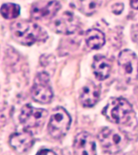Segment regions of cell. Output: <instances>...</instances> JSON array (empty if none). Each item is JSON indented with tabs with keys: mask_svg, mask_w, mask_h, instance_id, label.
<instances>
[{
	"mask_svg": "<svg viewBox=\"0 0 138 155\" xmlns=\"http://www.w3.org/2000/svg\"><path fill=\"white\" fill-rule=\"evenodd\" d=\"M9 143L15 151L24 153L33 145L34 138L31 132L24 130L12 134L9 139Z\"/></svg>",
	"mask_w": 138,
	"mask_h": 155,
	"instance_id": "11",
	"label": "cell"
},
{
	"mask_svg": "<svg viewBox=\"0 0 138 155\" xmlns=\"http://www.w3.org/2000/svg\"><path fill=\"white\" fill-rule=\"evenodd\" d=\"M98 138L104 151L111 153L123 150L128 142V139L125 134L120 131L110 128H105L101 130Z\"/></svg>",
	"mask_w": 138,
	"mask_h": 155,
	"instance_id": "3",
	"label": "cell"
},
{
	"mask_svg": "<svg viewBox=\"0 0 138 155\" xmlns=\"http://www.w3.org/2000/svg\"><path fill=\"white\" fill-rule=\"evenodd\" d=\"M47 116L48 111L44 109L36 108L27 104L22 108L19 120L26 128H37L43 124Z\"/></svg>",
	"mask_w": 138,
	"mask_h": 155,
	"instance_id": "7",
	"label": "cell"
},
{
	"mask_svg": "<svg viewBox=\"0 0 138 155\" xmlns=\"http://www.w3.org/2000/svg\"><path fill=\"white\" fill-rule=\"evenodd\" d=\"M20 7L15 3H4L1 7V14L2 17L7 19H15L19 15Z\"/></svg>",
	"mask_w": 138,
	"mask_h": 155,
	"instance_id": "16",
	"label": "cell"
},
{
	"mask_svg": "<svg viewBox=\"0 0 138 155\" xmlns=\"http://www.w3.org/2000/svg\"><path fill=\"white\" fill-rule=\"evenodd\" d=\"M101 3V0H75L74 6L82 13L90 15L98 11Z\"/></svg>",
	"mask_w": 138,
	"mask_h": 155,
	"instance_id": "15",
	"label": "cell"
},
{
	"mask_svg": "<svg viewBox=\"0 0 138 155\" xmlns=\"http://www.w3.org/2000/svg\"><path fill=\"white\" fill-rule=\"evenodd\" d=\"M130 5L133 9L138 10V0H130Z\"/></svg>",
	"mask_w": 138,
	"mask_h": 155,
	"instance_id": "19",
	"label": "cell"
},
{
	"mask_svg": "<svg viewBox=\"0 0 138 155\" xmlns=\"http://www.w3.org/2000/svg\"><path fill=\"white\" fill-rule=\"evenodd\" d=\"M92 69L94 76L99 80H104L108 77L111 72V63L108 58L103 55H97L94 58Z\"/></svg>",
	"mask_w": 138,
	"mask_h": 155,
	"instance_id": "13",
	"label": "cell"
},
{
	"mask_svg": "<svg viewBox=\"0 0 138 155\" xmlns=\"http://www.w3.org/2000/svg\"><path fill=\"white\" fill-rule=\"evenodd\" d=\"M37 154H56V153L54 151L48 149H45V150H41L37 152Z\"/></svg>",
	"mask_w": 138,
	"mask_h": 155,
	"instance_id": "18",
	"label": "cell"
},
{
	"mask_svg": "<svg viewBox=\"0 0 138 155\" xmlns=\"http://www.w3.org/2000/svg\"><path fill=\"white\" fill-rule=\"evenodd\" d=\"M31 96L40 104H49L53 98L52 87L49 84L48 73L41 72L36 75L31 87Z\"/></svg>",
	"mask_w": 138,
	"mask_h": 155,
	"instance_id": "6",
	"label": "cell"
},
{
	"mask_svg": "<svg viewBox=\"0 0 138 155\" xmlns=\"http://www.w3.org/2000/svg\"><path fill=\"white\" fill-rule=\"evenodd\" d=\"M79 26V20L70 12H64L52 20L51 28L57 33L70 35L74 33Z\"/></svg>",
	"mask_w": 138,
	"mask_h": 155,
	"instance_id": "8",
	"label": "cell"
},
{
	"mask_svg": "<svg viewBox=\"0 0 138 155\" xmlns=\"http://www.w3.org/2000/svg\"><path fill=\"white\" fill-rule=\"evenodd\" d=\"M87 46L91 49H99L105 44V36L99 29H90L85 36Z\"/></svg>",
	"mask_w": 138,
	"mask_h": 155,
	"instance_id": "14",
	"label": "cell"
},
{
	"mask_svg": "<svg viewBox=\"0 0 138 155\" xmlns=\"http://www.w3.org/2000/svg\"><path fill=\"white\" fill-rule=\"evenodd\" d=\"M120 74L128 83H133L138 78V58L129 49L121 51L118 57Z\"/></svg>",
	"mask_w": 138,
	"mask_h": 155,
	"instance_id": "5",
	"label": "cell"
},
{
	"mask_svg": "<svg viewBox=\"0 0 138 155\" xmlns=\"http://www.w3.org/2000/svg\"><path fill=\"white\" fill-rule=\"evenodd\" d=\"M100 96V87L90 81L82 87L80 93V103L85 107H93L99 101Z\"/></svg>",
	"mask_w": 138,
	"mask_h": 155,
	"instance_id": "12",
	"label": "cell"
},
{
	"mask_svg": "<svg viewBox=\"0 0 138 155\" xmlns=\"http://www.w3.org/2000/svg\"><path fill=\"white\" fill-rule=\"evenodd\" d=\"M123 5L122 3H116V4L112 5V7H111V12L116 15H120L123 12Z\"/></svg>",
	"mask_w": 138,
	"mask_h": 155,
	"instance_id": "17",
	"label": "cell"
},
{
	"mask_svg": "<svg viewBox=\"0 0 138 155\" xmlns=\"http://www.w3.org/2000/svg\"><path fill=\"white\" fill-rule=\"evenodd\" d=\"M73 147L75 154L96 153V147H95L94 138L87 132H82L75 137Z\"/></svg>",
	"mask_w": 138,
	"mask_h": 155,
	"instance_id": "9",
	"label": "cell"
},
{
	"mask_svg": "<svg viewBox=\"0 0 138 155\" xmlns=\"http://www.w3.org/2000/svg\"><path fill=\"white\" fill-rule=\"evenodd\" d=\"M61 4L58 1L38 2L31 7V15L33 19H49L53 18L60 10Z\"/></svg>",
	"mask_w": 138,
	"mask_h": 155,
	"instance_id": "10",
	"label": "cell"
},
{
	"mask_svg": "<svg viewBox=\"0 0 138 155\" xmlns=\"http://www.w3.org/2000/svg\"><path fill=\"white\" fill-rule=\"evenodd\" d=\"M103 114L112 123L124 124L133 116V107L123 98H111L104 107Z\"/></svg>",
	"mask_w": 138,
	"mask_h": 155,
	"instance_id": "2",
	"label": "cell"
},
{
	"mask_svg": "<svg viewBox=\"0 0 138 155\" xmlns=\"http://www.w3.org/2000/svg\"><path fill=\"white\" fill-rule=\"evenodd\" d=\"M71 124V118L67 111L61 107L53 110L48 124V133L53 138L58 139L67 133Z\"/></svg>",
	"mask_w": 138,
	"mask_h": 155,
	"instance_id": "4",
	"label": "cell"
},
{
	"mask_svg": "<svg viewBox=\"0 0 138 155\" xmlns=\"http://www.w3.org/2000/svg\"><path fill=\"white\" fill-rule=\"evenodd\" d=\"M12 38L23 45H31L47 39L48 35L42 28L28 20L15 21L11 26Z\"/></svg>",
	"mask_w": 138,
	"mask_h": 155,
	"instance_id": "1",
	"label": "cell"
}]
</instances>
